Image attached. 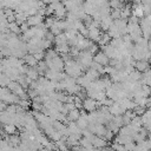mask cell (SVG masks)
<instances>
[{
    "label": "cell",
    "instance_id": "cell-19",
    "mask_svg": "<svg viewBox=\"0 0 151 151\" xmlns=\"http://www.w3.org/2000/svg\"><path fill=\"white\" fill-rule=\"evenodd\" d=\"M8 28H9V31L12 32V33H14V34H19L20 32H21V28H20V26L14 21V22H11V24H8Z\"/></svg>",
    "mask_w": 151,
    "mask_h": 151
},
{
    "label": "cell",
    "instance_id": "cell-1",
    "mask_svg": "<svg viewBox=\"0 0 151 151\" xmlns=\"http://www.w3.org/2000/svg\"><path fill=\"white\" fill-rule=\"evenodd\" d=\"M0 98L1 101L7 103L8 105L12 104H18L20 101V98L18 96H15L13 92H11L7 87H1V92H0Z\"/></svg>",
    "mask_w": 151,
    "mask_h": 151
},
{
    "label": "cell",
    "instance_id": "cell-35",
    "mask_svg": "<svg viewBox=\"0 0 151 151\" xmlns=\"http://www.w3.org/2000/svg\"><path fill=\"white\" fill-rule=\"evenodd\" d=\"M20 28H21V32H22V34H24V33H26L31 27H29V25H28L27 22H25V24H22V25L20 26Z\"/></svg>",
    "mask_w": 151,
    "mask_h": 151
},
{
    "label": "cell",
    "instance_id": "cell-4",
    "mask_svg": "<svg viewBox=\"0 0 151 151\" xmlns=\"http://www.w3.org/2000/svg\"><path fill=\"white\" fill-rule=\"evenodd\" d=\"M83 109L86 111V112H93L97 110V100L92 99V98H87L84 100V104H83Z\"/></svg>",
    "mask_w": 151,
    "mask_h": 151
},
{
    "label": "cell",
    "instance_id": "cell-21",
    "mask_svg": "<svg viewBox=\"0 0 151 151\" xmlns=\"http://www.w3.org/2000/svg\"><path fill=\"white\" fill-rule=\"evenodd\" d=\"M18 105L21 106L25 110H28L29 107H32V100H21L20 99V101L18 103Z\"/></svg>",
    "mask_w": 151,
    "mask_h": 151
},
{
    "label": "cell",
    "instance_id": "cell-7",
    "mask_svg": "<svg viewBox=\"0 0 151 151\" xmlns=\"http://www.w3.org/2000/svg\"><path fill=\"white\" fill-rule=\"evenodd\" d=\"M150 66H151V65H150L149 61H146V60H140V61H136V66H134V68H136L138 72L144 73V72L151 70Z\"/></svg>",
    "mask_w": 151,
    "mask_h": 151
},
{
    "label": "cell",
    "instance_id": "cell-15",
    "mask_svg": "<svg viewBox=\"0 0 151 151\" xmlns=\"http://www.w3.org/2000/svg\"><path fill=\"white\" fill-rule=\"evenodd\" d=\"M79 118H80V110H78V109L68 112V114H67L68 122H77Z\"/></svg>",
    "mask_w": 151,
    "mask_h": 151
},
{
    "label": "cell",
    "instance_id": "cell-14",
    "mask_svg": "<svg viewBox=\"0 0 151 151\" xmlns=\"http://www.w3.org/2000/svg\"><path fill=\"white\" fill-rule=\"evenodd\" d=\"M26 76H27L29 79H32L33 81H37V80L40 78L39 72L37 71V68H35V67H29V70H28V72L26 73Z\"/></svg>",
    "mask_w": 151,
    "mask_h": 151
},
{
    "label": "cell",
    "instance_id": "cell-10",
    "mask_svg": "<svg viewBox=\"0 0 151 151\" xmlns=\"http://www.w3.org/2000/svg\"><path fill=\"white\" fill-rule=\"evenodd\" d=\"M67 127H68V130H70V133H71V134L83 137L81 130L79 129V126L77 125V123H76V122H70V123H68V125H67Z\"/></svg>",
    "mask_w": 151,
    "mask_h": 151
},
{
    "label": "cell",
    "instance_id": "cell-31",
    "mask_svg": "<svg viewBox=\"0 0 151 151\" xmlns=\"http://www.w3.org/2000/svg\"><path fill=\"white\" fill-rule=\"evenodd\" d=\"M124 114H125L126 117H129L130 119H134V118L137 117V114L134 113V111H131V110H127V111H126Z\"/></svg>",
    "mask_w": 151,
    "mask_h": 151
},
{
    "label": "cell",
    "instance_id": "cell-22",
    "mask_svg": "<svg viewBox=\"0 0 151 151\" xmlns=\"http://www.w3.org/2000/svg\"><path fill=\"white\" fill-rule=\"evenodd\" d=\"M120 14H122V11L120 9H112L111 11V18L113 19V21L119 20L120 19Z\"/></svg>",
    "mask_w": 151,
    "mask_h": 151
},
{
    "label": "cell",
    "instance_id": "cell-25",
    "mask_svg": "<svg viewBox=\"0 0 151 151\" xmlns=\"http://www.w3.org/2000/svg\"><path fill=\"white\" fill-rule=\"evenodd\" d=\"M78 32H79L84 38H88V33H90V31H88V28H87L86 26H83Z\"/></svg>",
    "mask_w": 151,
    "mask_h": 151
},
{
    "label": "cell",
    "instance_id": "cell-32",
    "mask_svg": "<svg viewBox=\"0 0 151 151\" xmlns=\"http://www.w3.org/2000/svg\"><path fill=\"white\" fill-rule=\"evenodd\" d=\"M98 48H99V47H98V45H97V44H93V45L90 47V50H88V51H90V52H91V53L94 55V53L97 54V53L99 52V51H98Z\"/></svg>",
    "mask_w": 151,
    "mask_h": 151
},
{
    "label": "cell",
    "instance_id": "cell-17",
    "mask_svg": "<svg viewBox=\"0 0 151 151\" xmlns=\"http://www.w3.org/2000/svg\"><path fill=\"white\" fill-rule=\"evenodd\" d=\"M54 44H55V45H64V44H68V39H67L66 34H65V33H61L60 35L55 37Z\"/></svg>",
    "mask_w": 151,
    "mask_h": 151
},
{
    "label": "cell",
    "instance_id": "cell-28",
    "mask_svg": "<svg viewBox=\"0 0 151 151\" xmlns=\"http://www.w3.org/2000/svg\"><path fill=\"white\" fill-rule=\"evenodd\" d=\"M124 146H125L126 151H134V149H136L137 144H136L134 142H131V143H127V144H125Z\"/></svg>",
    "mask_w": 151,
    "mask_h": 151
},
{
    "label": "cell",
    "instance_id": "cell-5",
    "mask_svg": "<svg viewBox=\"0 0 151 151\" xmlns=\"http://www.w3.org/2000/svg\"><path fill=\"white\" fill-rule=\"evenodd\" d=\"M90 31V33H88V39L90 40H92L94 44L97 42H99L100 41V39H101V37H103V34L104 33H101V31L99 29V28H91V29H88Z\"/></svg>",
    "mask_w": 151,
    "mask_h": 151
},
{
    "label": "cell",
    "instance_id": "cell-16",
    "mask_svg": "<svg viewBox=\"0 0 151 151\" xmlns=\"http://www.w3.org/2000/svg\"><path fill=\"white\" fill-rule=\"evenodd\" d=\"M111 40H112V38H111V37L109 35V33L106 32V33H104V34H103V37H101L100 41L98 42V45H99L100 47H104V46L109 45V44L111 42Z\"/></svg>",
    "mask_w": 151,
    "mask_h": 151
},
{
    "label": "cell",
    "instance_id": "cell-6",
    "mask_svg": "<svg viewBox=\"0 0 151 151\" xmlns=\"http://www.w3.org/2000/svg\"><path fill=\"white\" fill-rule=\"evenodd\" d=\"M44 17L37 14V15H33V17H29L28 20H27V24L29 25V27H38L40 26L41 24H44Z\"/></svg>",
    "mask_w": 151,
    "mask_h": 151
},
{
    "label": "cell",
    "instance_id": "cell-36",
    "mask_svg": "<svg viewBox=\"0 0 151 151\" xmlns=\"http://www.w3.org/2000/svg\"><path fill=\"white\" fill-rule=\"evenodd\" d=\"M71 151H88V150H86V149L83 147L81 145H77V146H73V147L71 149Z\"/></svg>",
    "mask_w": 151,
    "mask_h": 151
},
{
    "label": "cell",
    "instance_id": "cell-8",
    "mask_svg": "<svg viewBox=\"0 0 151 151\" xmlns=\"http://www.w3.org/2000/svg\"><path fill=\"white\" fill-rule=\"evenodd\" d=\"M101 50H103V52L109 57V59L111 60V59H114L116 58V54H117V48H114L111 44H109V45H106V46H104V47H101Z\"/></svg>",
    "mask_w": 151,
    "mask_h": 151
},
{
    "label": "cell",
    "instance_id": "cell-9",
    "mask_svg": "<svg viewBox=\"0 0 151 151\" xmlns=\"http://www.w3.org/2000/svg\"><path fill=\"white\" fill-rule=\"evenodd\" d=\"M24 61H25V64L28 66V67H35V66H38V64H39V61L35 59V57L33 55V54H26L24 58Z\"/></svg>",
    "mask_w": 151,
    "mask_h": 151
},
{
    "label": "cell",
    "instance_id": "cell-34",
    "mask_svg": "<svg viewBox=\"0 0 151 151\" xmlns=\"http://www.w3.org/2000/svg\"><path fill=\"white\" fill-rule=\"evenodd\" d=\"M64 106H65V109L67 110V112H71V111H73V110L77 109L74 104H64Z\"/></svg>",
    "mask_w": 151,
    "mask_h": 151
},
{
    "label": "cell",
    "instance_id": "cell-20",
    "mask_svg": "<svg viewBox=\"0 0 151 151\" xmlns=\"http://www.w3.org/2000/svg\"><path fill=\"white\" fill-rule=\"evenodd\" d=\"M57 21H58V19H57L55 17H53V15H52V17H47V18L45 19V25H46L47 28H51Z\"/></svg>",
    "mask_w": 151,
    "mask_h": 151
},
{
    "label": "cell",
    "instance_id": "cell-30",
    "mask_svg": "<svg viewBox=\"0 0 151 151\" xmlns=\"http://www.w3.org/2000/svg\"><path fill=\"white\" fill-rule=\"evenodd\" d=\"M52 41H50V40H47V39H44V42H42V47H44V50H51V47H52Z\"/></svg>",
    "mask_w": 151,
    "mask_h": 151
},
{
    "label": "cell",
    "instance_id": "cell-3",
    "mask_svg": "<svg viewBox=\"0 0 151 151\" xmlns=\"http://www.w3.org/2000/svg\"><path fill=\"white\" fill-rule=\"evenodd\" d=\"M91 142H92V145L94 146V149H103V147H106V146L111 145L107 140H105V139H103V138H100V137H98L96 134L93 136Z\"/></svg>",
    "mask_w": 151,
    "mask_h": 151
},
{
    "label": "cell",
    "instance_id": "cell-23",
    "mask_svg": "<svg viewBox=\"0 0 151 151\" xmlns=\"http://www.w3.org/2000/svg\"><path fill=\"white\" fill-rule=\"evenodd\" d=\"M112 122H113L118 127H120V129L124 126V123H123V116H117V117H114Z\"/></svg>",
    "mask_w": 151,
    "mask_h": 151
},
{
    "label": "cell",
    "instance_id": "cell-2",
    "mask_svg": "<svg viewBox=\"0 0 151 151\" xmlns=\"http://www.w3.org/2000/svg\"><path fill=\"white\" fill-rule=\"evenodd\" d=\"M93 61L98 63L99 65H101V66H104V67L110 65V59H109V57H107L103 51H99L97 54H94Z\"/></svg>",
    "mask_w": 151,
    "mask_h": 151
},
{
    "label": "cell",
    "instance_id": "cell-13",
    "mask_svg": "<svg viewBox=\"0 0 151 151\" xmlns=\"http://www.w3.org/2000/svg\"><path fill=\"white\" fill-rule=\"evenodd\" d=\"M54 50H55V52L59 54H67V53H70V50H71V47H70V45L68 44H64V45H55V47H54Z\"/></svg>",
    "mask_w": 151,
    "mask_h": 151
},
{
    "label": "cell",
    "instance_id": "cell-27",
    "mask_svg": "<svg viewBox=\"0 0 151 151\" xmlns=\"http://www.w3.org/2000/svg\"><path fill=\"white\" fill-rule=\"evenodd\" d=\"M133 111H134V113H136L137 116L142 117V116H143V114L146 112V109H144V107H140V106H137V107H136Z\"/></svg>",
    "mask_w": 151,
    "mask_h": 151
},
{
    "label": "cell",
    "instance_id": "cell-29",
    "mask_svg": "<svg viewBox=\"0 0 151 151\" xmlns=\"http://www.w3.org/2000/svg\"><path fill=\"white\" fill-rule=\"evenodd\" d=\"M27 94H28L29 99H34L35 97H38V96H39V94H38V92H37V90H32V88H28Z\"/></svg>",
    "mask_w": 151,
    "mask_h": 151
},
{
    "label": "cell",
    "instance_id": "cell-39",
    "mask_svg": "<svg viewBox=\"0 0 151 151\" xmlns=\"http://www.w3.org/2000/svg\"><path fill=\"white\" fill-rule=\"evenodd\" d=\"M58 151H59V150H58Z\"/></svg>",
    "mask_w": 151,
    "mask_h": 151
},
{
    "label": "cell",
    "instance_id": "cell-12",
    "mask_svg": "<svg viewBox=\"0 0 151 151\" xmlns=\"http://www.w3.org/2000/svg\"><path fill=\"white\" fill-rule=\"evenodd\" d=\"M110 113L112 114V116H114V117H117V116H123L124 113H125V111L120 107V105H119V103H114L111 107H110Z\"/></svg>",
    "mask_w": 151,
    "mask_h": 151
},
{
    "label": "cell",
    "instance_id": "cell-24",
    "mask_svg": "<svg viewBox=\"0 0 151 151\" xmlns=\"http://www.w3.org/2000/svg\"><path fill=\"white\" fill-rule=\"evenodd\" d=\"M111 147L113 150H116V151H126V149H125L124 145H120V144H117V143H112L111 144Z\"/></svg>",
    "mask_w": 151,
    "mask_h": 151
},
{
    "label": "cell",
    "instance_id": "cell-38",
    "mask_svg": "<svg viewBox=\"0 0 151 151\" xmlns=\"http://www.w3.org/2000/svg\"><path fill=\"white\" fill-rule=\"evenodd\" d=\"M110 151H116V150H113V149H112V147H111V150H110Z\"/></svg>",
    "mask_w": 151,
    "mask_h": 151
},
{
    "label": "cell",
    "instance_id": "cell-33",
    "mask_svg": "<svg viewBox=\"0 0 151 151\" xmlns=\"http://www.w3.org/2000/svg\"><path fill=\"white\" fill-rule=\"evenodd\" d=\"M113 136H114V133H113L111 130L107 129V132H106V134H105V140H111V139H113Z\"/></svg>",
    "mask_w": 151,
    "mask_h": 151
},
{
    "label": "cell",
    "instance_id": "cell-26",
    "mask_svg": "<svg viewBox=\"0 0 151 151\" xmlns=\"http://www.w3.org/2000/svg\"><path fill=\"white\" fill-rule=\"evenodd\" d=\"M42 107H44V104H40V103H32V109H33V111L41 112Z\"/></svg>",
    "mask_w": 151,
    "mask_h": 151
},
{
    "label": "cell",
    "instance_id": "cell-18",
    "mask_svg": "<svg viewBox=\"0 0 151 151\" xmlns=\"http://www.w3.org/2000/svg\"><path fill=\"white\" fill-rule=\"evenodd\" d=\"M2 127H4V130L6 131V133L7 134H9V136H12V134H15V132H17V126L15 125H13V124H8V125H2Z\"/></svg>",
    "mask_w": 151,
    "mask_h": 151
},
{
    "label": "cell",
    "instance_id": "cell-11",
    "mask_svg": "<svg viewBox=\"0 0 151 151\" xmlns=\"http://www.w3.org/2000/svg\"><path fill=\"white\" fill-rule=\"evenodd\" d=\"M85 76L91 80V81H96V80H99L100 79V73L93 68H88L86 72H85Z\"/></svg>",
    "mask_w": 151,
    "mask_h": 151
},
{
    "label": "cell",
    "instance_id": "cell-37",
    "mask_svg": "<svg viewBox=\"0 0 151 151\" xmlns=\"http://www.w3.org/2000/svg\"><path fill=\"white\" fill-rule=\"evenodd\" d=\"M39 151H48V150H46V149H41V150H39Z\"/></svg>",
    "mask_w": 151,
    "mask_h": 151
}]
</instances>
